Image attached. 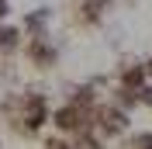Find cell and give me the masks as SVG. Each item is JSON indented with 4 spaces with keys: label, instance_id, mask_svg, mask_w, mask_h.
<instances>
[{
    "label": "cell",
    "instance_id": "cell-1",
    "mask_svg": "<svg viewBox=\"0 0 152 149\" xmlns=\"http://www.w3.org/2000/svg\"><path fill=\"white\" fill-rule=\"evenodd\" d=\"M28 56H31V63H35L38 69H48V66L56 63V49H52V45H48V42H45V38L38 35L35 42H31V45H28Z\"/></svg>",
    "mask_w": 152,
    "mask_h": 149
},
{
    "label": "cell",
    "instance_id": "cell-2",
    "mask_svg": "<svg viewBox=\"0 0 152 149\" xmlns=\"http://www.w3.org/2000/svg\"><path fill=\"white\" fill-rule=\"evenodd\" d=\"M100 128H104L107 135H118L121 128H128V114H124L118 104H114V108H104V111H100Z\"/></svg>",
    "mask_w": 152,
    "mask_h": 149
},
{
    "label": "cell",
    "instance_id": "cell-3",
    "mask_svg": "<svg viewBox=\"0 0 152 149\" xmlns=\"http://www.w3.org/2000/svg\"><path fill=\"white\" fill-rule=\"evenodd\" d=\"M18 38H21L18 28H0V52H14L18 49Z\"/></svg>",
    "mask_w": 152,
    "mask_h": 149
},
{
    "label": "cell",
    "instance_id": "cell-4",
    "mask_svg": "<svg viewBox=\"0 0 152 149\" xmlns=\"http://www.w3.org/2000/svg\"><path fill=\"white\" fill-rule=\"evenodd\" d=\"M128 149H152V132H138V135H132Z\"/></svg>",
    "mask_w": 152,
    "mask_h": 149
},
{
    "label": "cell",
    "instance_id": "cell-5",
    "mask_svg": "<svg viewBox=\"0 0 152 149\" xmlns=\"http://www.w3.org/2000/svg\"><path fill=\"white\" fill-rule=\"evenodd\" d=\"M76 149H100V142L94 139V135H83V139H80V146Z\"/></svg>",
    "mask_w": 152,
    "mask_h": 149
},
{
    "label": "cell",
    "instance_id": "cell-6",
    "mask_svg": "<svg viewBox=\"0 0 152 149\" xmlns=\"http://www.w3.org/2000/svg\"><path fill=\"white\" fill-rule=\"evenodd\" d=\"M45 149H73V146H66V142H59V139H48Z\"/></svg>",
    "mask_w": 152,
    "mask_h": 149
},
{
    "label": "cell",
    "instance_id": "cell-7",
    "mask_svg": "<svg viewBox=\"0 0 152 149\" xmlns=\"http://www.w3.org/2000/svg\"><path fill=\"white\" fill-rule=\"evenodd\" d=\"M142 104H152V87H142V97H138Z\"/></svg>",
    "mask_w": 152,
    "mask_h": 149
},
{
    "label": "cell",
    "instance_id": "cell-8",
    "mask_svg": "<svg viewBox=\"0 0 152 149\" xmlns=\"http://www.w3.org/2000/svg\"><path fill=\"white\" fill-rule=\"evenodd\" d=\"M7 10H10V4H7V0H0V18H4Z\"/></svg>",
    "mask_w": 152,
    "mask_h": 149
}]
</instances>
